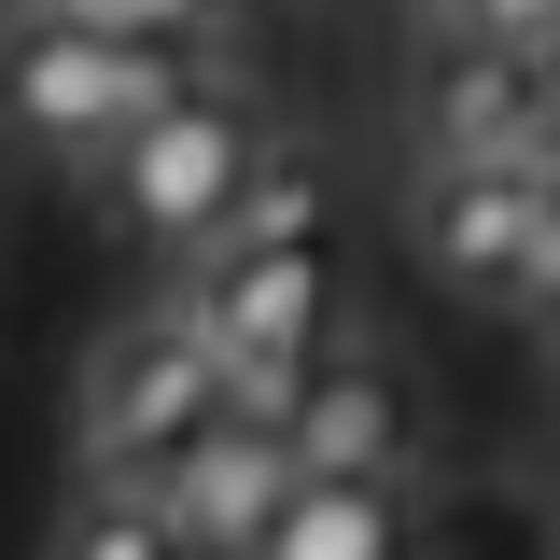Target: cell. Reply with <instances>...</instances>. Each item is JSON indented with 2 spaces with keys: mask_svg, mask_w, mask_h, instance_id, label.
Wrapping results in <instances>:
<instances>
[{
  "mask_svg": "<svg viewBox=\"0 0 560 560\" xmlns=\"http://www.w3.org/2000/svg\"><path fill=\"white\" fill-rule=\"evenodd\" d=\"M113 28H127V43H210L224 0H113Z\"/></svg>",
  "mask_w": 560,
  "mask_h": 560,
  "instance_id": "4fadbf2b",
  "label": "cell"
},
{
  "mask_svg": "<svg viewBox=\"0 0 560 560\" xmlns=\"http://www.w3.org/2000/svg\"><path fill=\"white\" fill-rule=\"evenodd\" d=\"M560 224V154H504V168H420V267L448 294H518V267Z\"/></svg>",
  "mask_w": 560,
  "mask_h": 560,
  "instance_id": "8992f818",
  "label": "cell"
},
{
  "mask_svg": "<svg viewBox=\"0 0 560 560\" xmlns=\"http://www.w3.org/2000/svg\"><path fill=\"white\" fill-rule=\"evenodd\" d=\"M280 434H294V463H308V477H407V463H420V378H407V350L337 337Z\"/></svg>",
  "mask_w": 560,
  "mask_h": 560,
  "instance_id": "52a82bcc",
  "label": "cell"
},
{
  "mask_svg": "<svg viewBox=\"0 0 560 560\" xmlns=\"http://www.w3.org/2000/svg\"><path fill=\"white\" fill-rule=\"evenodd\" d=\"M14 28H28V0H0V43H14Z\"/></svg>",
  "mask_w": 560,
  "mask_h": 560,
  "instance_id": "2e32d148",
  "label": "cell"
},
{
  "mask_svg": "<svg viewBox=\"0 0 560 560\" xmlns=\"http://www.w3.org/2000/svg\"><path fill=\"white\" fill-rule=\"evenodd\" d=\"M183 308H197L210 364H224V393L253 420H294V393L323 378V350L350 337L323 253H210V267H183Z\"/></svg>",
  "mask_w": 560,
  "mask_h": 560,
  "instance_id": "3957f363",
  "label": "cell"
},
{
  "mask_svg": "<svg viewBox=\"0 0 560 560\" xmlns=\"http://www.w3.org/2000/svg\"><path fill=\"white\" fill-rule=\"evenodd\" d=\"M533 350H547V364H560V308H533Z\"/></svg>",
  "mask_w": 560,
  "mask_h": 560,
  "instance_id": "9a60e30c",
  "label": "cell"
},
{
  "mask_svg": "<svg viewBox=\"0 0 560 560\" xmlns=\"http://www.w3.org/2000/svg\"><path fill=\"white\" fill-rule=\"evenodd\" d=\"M28 14H84V28H113V0H28Z\"/></svg>",
  "mask_w": 560,
  "mask_h": 560,
  "instance_id": "5bb4252c",
  "label": "cell"
},
{
  "mask_svg": "<svg viewBox=\"0 0 560 560\" xmlns=\"http://www.w3.org/2000/svg\"><path fill=\"white\" fill-rule=\"evenodd\" d=\"M547 43H560V0H547Z\"/></svg>",
  "mask_w": 560,
  "mask_h": 560,
  "instance_id": "e0dca14e",
  "label": "cell"
},
{
  "mask_svg": "<svg viewBox=\"0 0 560 560\" xmlns=\"http://www.w3.org/2000/svg\"><path fill=\"white\" fill-rule=\"evenodd\" d=\"M224 420H238V393H224V364H210L197 308L168 294V308L113 323L98 364H84V490H168Z\"/></svg>",
  "mask_w": 560,
  "mask_h": 560,
  "instance_id": "7a4b0ae2",
  "label": "cell"
},
{
  "mask_svg": "<svg viewBox=\"0 0 560 560\" xmlns=\"http://www.w3.org/2000/svg\"><path fill=\"white\" fill-rule=\"evenodd\" d=\"M43 560H197L168 490H70V518L43 533Z\"/></svg>",
  "mask_w": 560,
  "mask_h": 560,
  "instance_id": "8fae6325",
  "label": "cell"
},
{
  "mask_svg": "<svg viewBox=\"0 0 560 560\" xmlns=\"http://www.w3.org/2000/svg\"><path fill=\"white\" fill-rule=\"evenodd\" d=\"M434 28H448V43H547V0H434Z\"/></svg>",
  "mask_w": 560,
  "mask_h": 560,
  "instance_id": "7c38bea8",
  "label": "cell"
},
{
  "mask_svg": "<svg viewBox=\"0 0 560 560\" xmlns=\"http://www.w3.org/2000/svg\"><path fill=\"white\" fill-rule=\"evenodd\" d=\"M407 140L420 168H504V154H560V57L547 43H420L407 70Z\"/></svg>",
  "mask_w": 560,
  "mask_h": 560,
  "instance_id": "277c9868",
  "label": "cell"
},
{
  "mask_svg": "<svg viewBox=\"0 0 560 560\" xmlns=\"http://www.w3.org/2000/svg\"><path fill=\"white\" fill-rule=\"evenodd\" d=\"M323 210H337V168H323L308 140H280L267 183H253L238 224H224V253H323Z\"/></svg>",
  "mask_w": 560,
  "mask_h": 560,
  "instance_id": "30bf717a",
  "label": "cell"
},
{
  "mask_svg": "<svg viewBox=\"0 0 560 560\" xmlns=\"http://www.w3.org/2000/svg\"><path fill=\"white\" fill-rule=\"evenodd\" d=\"M267 98H238V84H197L183 113H154V127H127L98 168H84V197H98V224L127 238V253H168V267H210L224 253V224H238V197L267 183Z\"/></svg>",
  "mask_w": 560,
  "mask_h": 560,
  "instance_id": "6da1fadb",
  "label": "cell"
},
{
  "mask_svg": "<svg viewBox=\"0 0 560 560\" xmlns=\"http://www.w3.org/2000/svg\"><path fill=\"white\" fill-rule=\"evenodd\" d=\"M267 560H420L407 477H308L294 518L267 533Z\"/></svg>",
  "mask_w": 560,
  "mask_h": 560,
  "instance_id": "9c48e42d",
  "label": "cell"
},
{
  "mask_svg": "<svg viewBox=\"0 0 560 560\" xmlns=\"http://www.w3.org/2000/svg\"><path fill=\"white\" fill-rule=\"evenodd\" d=\"M0 140L98 168L127 140V28H84V14H28L0 43Z\"/></svg>",
  "mask_w": 560,
  "mask_h": 560,
  "instance_id": "5b68a950",
  "label": "cell"
},
{
  "mask_svg": "<svg viewBox=\"0 0 560 560\" xmlns=\"http://www.w3.org/2000/svg\"><path fill=\"white\" fill-rule=\"evenodd\" d=\"M294 490H308V463H294V434L280 420H224L197 463L168 477V518H183V547L197 560H267V533L294 518Z\"/></svg>",
  "mask_w": 560,
  "mask_h": 560,
  "instance_id": "ba28073f",
  "label": "cell"
}]
</instances>
